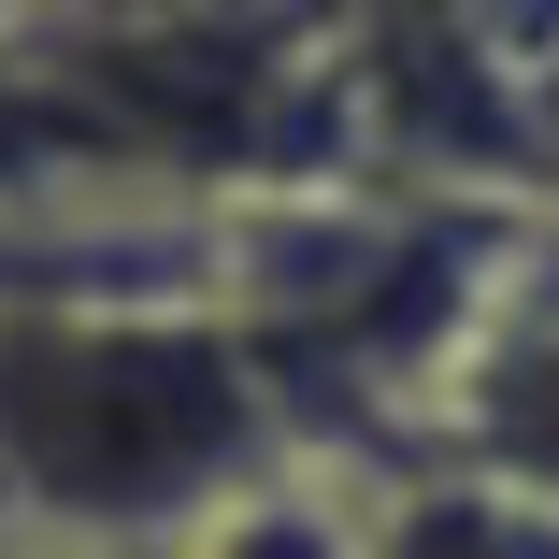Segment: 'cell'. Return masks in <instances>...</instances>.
<instances>
[{
	"mask_svg": "<svg viewBox=\"0 0 559 559\" xmlns=\"http://www.w3.org/2000/svg\"><path fill=\"white\" fill-rule=\"evenodd\" d=\"M316 474V444L215 301V245L0 259V531L58 559H173Z\"/></svg>",
	"mask_w": 559,
	"mask_h": 559,
	"instance_id": "cell-1",
	"label": "cell"
},
{
	"mask_svg": "<svg viewBox=\"0 0 559 559\" xmlns=\"http://www.w3.org/2000/svg\"><path fill=\"white\" fill-rule=\"evenodd\" d=\"M402 460H474V474L559 502V201L516 215V245H502V273H488Z\"/></svg>",
	"mask_w": 559,
	"mask_h": 559,
	"instance_id": "cell-2",
	"label": "cell"
},
{
	"mask_svg": "<svg viewBox=\"0 0 559 559\" xmlns=\"http://www.w3.org/2000/svg\"><path fill=\"white\" fill-rule=\"evenodd\" d=\"M359 559H559V502L474 460H359Z\"/></svg>",
	"mask_w": 559,
	"mask_h": 559,
	"instance_id": "cell-3",
	"label": "cell"
},
{
	"mask_svg": "<svg viewBox=\"0 0 559 559\" xmlns=\"http://www.w3.org/2000/svg\"><path fill=\"white\" fill-rule=\"evenodd\" d=\"M173 559H359V502H345V474H287V488H259L245 516L187 531Z\"/></svg>",
	"mask_w": 559,
	"mask_h": 559,
	"instance_id": "cell-4",
	"label": "cell"
},
{
	"mask_svg": "<svg viewBox=\"0 0 559 559\" xmlns=\"http://www.w3.org/2000/svg\"><path fill=\"white\" fill-rule=\"evenodd\" d=\"M0 559H58V545H15V531H0Z\"/></svg>",
	"mask_w": 559,
	"mask_h": 559,
	"instance_id": "cell-5",
	"label": "cell"
},
{
	"mask_svg": "<svg viewBox=\"0 0 559 559\" xmlns=\"http://www.w3.org/2000/svg\"><path fill=\"white\" fill-rule=\"evenodd\" d=\"M0 15H15V0H0Z\"/></svg>",
	"mask_w": 559,
	"mask_h": 559,
	"instance_id": "cell-6",
	"label": "cell"
}]
</instances>
